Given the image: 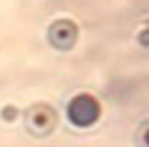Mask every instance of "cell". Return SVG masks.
I'll use <instances>...</instances> for the list:
<instances>
[{
    "instance_id": "cell-1",
    "label": "cell",
    "mask_w": 149,
    "mask_h": 147,
    "mask_svg": "<svg viewBox=\"0 0 149 147\" xmlns=\"http://www.w3.org/2000/svg\"><path fill=\"white\" fill-rule=\"evenodd\" d=\"M69 117L74 125L84 127L95 121L97 117V103L90 95H80V97L73 99L69 104Z\"/></svg>"
},
{
    "instance_id": "cell-3",
    "label": "cell",
    "mask_w": 149,
    "mask_h": 147,
    "mask_svg": "<svg viewBox=\"0 0 149 147\" xmlns=\"http://www.w3.org/2000/svg\"><path fill=\"white\" fill-rule=\"evenodd\" d=\"M2 114H4V117H6L8 119V121H9V119H13V117H15V108H4L2 110Z\"/></svg>"
},
{
    "instance_id": "cell-2",
    "label": "cell",
    "mask_w": 149,
    "mask_h": 147,
    "mask_svg": "<svg viewBox=\"0 0 149 147\" xmlns=\"http://www.w3.org/2000/svg\"><path fill=\"white\" fill-rule=\"evenodd\" d=\"M49 37H50L54 47H60V49L71 47L73 41H74V24L69 22V21L54 22L50 32H49Z\"/></svg>"
}]
</instances>
